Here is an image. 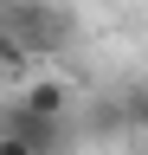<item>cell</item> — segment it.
Returning <instances> with one entry per match:
<instances>
[{
	"mask_svg": "<svg viewBox=\"0 0 148 155\" xmlns=\"http://www.w3.org/2000/svg\"><path fill=\"white\" fill-rule=\"evenodd\" d=\"M116 116H122V129H148V84H129L116 97Z\"/></svg>",
	"mask_w": 148,
	"mask_h": 155,
	"instance_id": "3",
	"label": "cell"
},
{
	"mask_svg": "<svg viewBox=\"0 0 148 155\" xmlns=\"http://www.w3.org/2000/svg\"><path fill=\"white\" fill-rule=\"evenodd\" d=\"M0 155H39V149H32L26 136H0Z\"/></svg>",
	"mask_w": 148,
	"mask_h": 155,
	"instance_id": "5",
	"label": "cell"
},
{
	"mask_svg": "<svg viewBox=\"0 0 148 155\" xmlns=\"http://www.w3.org/2000/svg\"><path fill=\"white\" fill-rule=\"evenodd\" d=\"M13 104H20L26 116H71V91L58 84V78H32V84L13 97Z\"/></svg>",
	"mask_w": 148,
	"mask_h": 155,
	"instance_id": "2",
	"label": "cell"
},
{
	"mask_svg": "<svg viewBox=\"0 0 148 155\" xmlns=\"http://www.w3.org/2000/svg\"><path fill=\"white\" fill-rule=\"evenodd\" d=\"M0 71H26V52H20V45H13V39H7V32H0Z\"/></svg>",
	"mask_w": 148,
	"mask_h": 155,
	"instance_id": "4",
	"label": "cell"
},
{
	"mask_svg": "<svg viewBox=\"0 0 148 155\" xmlns=\"http://www.w3.org/2000/svg\"><path fill=\"white\" fill-rule=\"evenodd\" d=\"M0 32L26 58H45V52L71 45V13L52 7V0H0Z\"/></svg>",
	"mask_w": 148,
	"mask_h": 155,
	"instance_id": "1",
	"label": "cell"
}]
</instances>
